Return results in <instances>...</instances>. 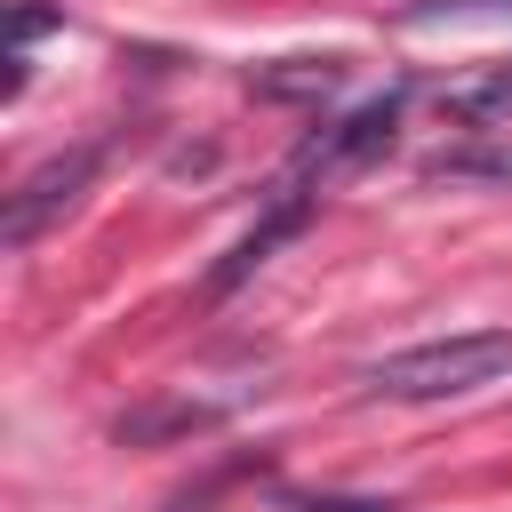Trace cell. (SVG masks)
Segmentation results:
<instances>
[{
	"label": "cell",
	"mask_w": 512,
	"mask_h": 512,
	"mask_svg": "<svg viewBox=\"0 0 512 512\" xmlns=\"http://www.w3.org/2000/svg\"><path fill=\"white\" fill-rule=\"evenodd\" d=\"M512 368V328H472V336H432V344H408L392 360L368 368V384L384 400H456V392H480Z\"/></svg>",
	"instance_id": "1"
},
{
	"label": "cell",
	"mask_w": 512,
	"mask_h": 512,
	"mask_svg": "<svg viewBox=\"0 0 512 512\" xmlns=\"http://www.w3.org/2000/svg\"><path fill=\"white\" fill-rule=\"evenodd\" d=\"M88 176H96V144H72V152L40 160V168H32V176L8 192L0 240H8V248H32V240H40V224H48V216H64V208L88 192Z\"/></svg>",
	"instance_id": "2"
},
{
	"label": "cell",
	"mask_w": 512,
	"mask_h": 512,
	"mask_svg": "<svg viewBox=\"0 0 512 512\" xmlns=\"http://www.w3.org/2000/svg\"><path fill=\"white\" fill-rule=\"evenodd\" d=\"M392 128H400V96H376V104H360V112L328 120V128L304 144V176H320V184H328V176H352V168L384 160Z\"/></svg>",
	"instance_id": "3"
},
{
	"label": "cell",
	"mask_w": 512,
	"mask_h": 512,
	"mask_svg": "<svg viewBox=\"0 0 512 512\" xmlns=\"http://www.w3.org/2000/svg\"><path fill=\"white\" fill-rule=\"evenodd\" d=\"M216 424H224V408H208V400H152V408H128L112 424V440L120 448H160V440H192V432H216Z\"/></svg>",
	"instance_id": "4"
},
{
	"label": "cell",
	"mask_w": 512,
	"mask_h": 512,
	"mask_svg": "<svg viewBox=\"0 0 512 512\" xmlns=\"http://www.w3.org/2000/svg\"><path fill=\"white\" fill-rule=\"evenodd\" d=\"M304 216H312V200H304V192H296V200H280V208H272V216H264V224H256V232H248V240L208 272V296H232V288H240V280H248V272H256L288 232H304Z\"/></svg>",
	"instance_id": "5"
},
{
	"label": "cell",
	"mask_w": 512,
	"mask_h": 512,
	"mask_svg": "<svg viewBox=\"0 0 512 512\" xmlns=\"http://www.w3.org/2000/svg\"><path fill=\"white\" fill-rule=\"evenodd\" d=\"M440 112L464 120V128H496V120H512V64H480V72L448 80V88H440Z\"/></svg>",
	"instance_id": "6"
},
{
	"label": "cell",
	"mask_w": 512,
	"mask_h": 512,
	"mask_svg": "<svg viewBox=\"0 0 512 512\" xmlns=\"http://www.w3.org/2000/svg\"><path fill=\"white\" fill-rule=\"evenodd\" d=\"M248 88L272 96V104H304V96L344 88V56H288V64H272V72H256Z\"/></svg>",
	"instance_id": "7"
},
{
	"label": "cell",
	"mask_w": 512,
	"mask_h": 512,
	"mask_svg": "<svg viewBox=\"0 0 512 512\" xmlns=\"http://www.w3.org/2000/svg\"><path fill=\"white\" fill-rule=\"evenodd\" d=\"M48 24H64V16H56V8H40V0H16V8H8V40H16V48H24L32 32H48Z\"/></svg>",
	"instance_id": "8"
},
{
	"label": "cell",
	"mask_w": 512,
	"mask_h": 512,
	"mask_svg": "<svg viewBox=\"0 0 512 512\" xmlns=\"http://www.w3.org/2000/svg\"><path fill=\"white\" fill-rule=\"evenodd\" d=\"M296 512H384V504H352V496H312V504H296Z\"/></svg>",
	"instance_id": "9"
}]
</instances>
